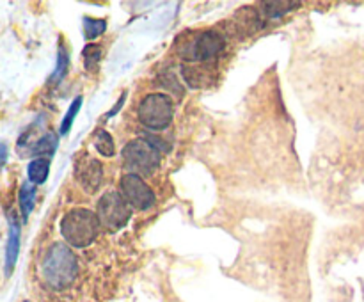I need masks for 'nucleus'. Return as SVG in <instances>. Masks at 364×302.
I'll use <instances>...</instances> for the list:
<instances>
[{
	"label": "nucleus",
	"instance_id": "obj_13",
	"mask_svg": "<svg viewBox=\"0 0 364 302\" xmlns=\"http://www.w3.org/2000/svg\"><path fill=\"white\" fill-rule=\"evenodd\" d=\"M183 77H185V82H187L191 87H206V85L212 82V77H210V75H206L205 71H203L201 66L185 68Z\"/></svg>",
	"mask_w": 364,
	"mask_h": 302
},
{
	"label": "nucleus",
	"instance_id": "obj_16",
	"mask_svg": "<svg viewBox=\"0 0 364 302\" xmlns=\"http://www.w3.org/2000/svg\"><path fill=\"white\" fill-rule=\"evenodd\" d=\"M107 31V21L102 20V18H89L85 16L84 18V36L85 39H96L98 36H102L103 32Z\"/></svg>",
	"mask_w": 364,
	"mask_h": 302
},
{
	"label": "nucleus",
	"instance_id": "obj_5",
	"mask_svg": "<svg viewBox=\"0 0 364 302\" xmlns=\"http://www.w3.org/2000/svg\"><path fill=\"white\" fill-rule=\"evenodd\" d=\"M173 99L164 92H151L141 102L137 110L139 121L142 126L153 131L166 130L173 121Z\"/></svg>",
	"mask_w": 364,
	"mask_h": 302
},
{
	"label": "nucleus",
	"instance_id": "obj_19",
	"mask_svg": "<svg viewBox=\"0 0 364 302\" xmlns=\"http://www.w3.org/2000/svg\"><path fill=\"white\" fill-rule=\"evenodd\" d=\"M82 57H84V60H85V66L91 70L95 64H98L100 57H102V48H100L98 45L84 46V50H82Z\"/></svg>",
	"mask_w": 364,
	"mask_h": 302
},
{
	"label": "nucleus",
	"instance_id": "obj_7",
	"mask_svg": "<svg viewBox=\"0 0 364 302\" xmlns=\"http://www.w3.org/2000/svg\"><path fill=\"white\" fill-rule=\"evenodd\" d=\"M121 195L132 208L148 210L155 205V192L139 174H124L121 178Z\"/></svg>",
	"mask_w": 364,
	"mask_h": 302
},
{
	"label": "nucleus",
	"instance_id": "obj_2",
	"mask_svg": "<svg viewBox=\"0 0 364 302\" xmlns=\"http://www.w3.org/2000/svg\"><path fill=\"white\" fill-rule=\"evenodd\" d=\"M100 233V219L87 208H73L60 220V234L71 247H89Z\"/></svg>",
	"mask_w": 364,
	"mask_h": 302
},
{
	"label": "nucleus",
	"instance_id": "obj_11",
	"mask_svg": "<svg viewBox=\"0 0 364 302\" xmlns=\"http://www.w3.org/2000/svg\"><path fill=\"white\" fill-rule=\"evenodd\" d=\"M18 201H20V212L23 220L28 219L31 212L34 210L36 205V185H32L31 181L21 185L20 195H18Z\"/></svg>",
	"mask_w": 364,
	"mask_h": 302
},
{
	"label": "nucleus",
	"instance_id": "obj_21",
	"mask_svg": "<svg viewBox=\"0 0 364 302\" xmlns=\"http://www.w3.org/2000/svg\"><path fill=\"white\" fill-rule=\"evenodd\" d=\"M7 160V146L0 142V166Z\"/></svg>",
	"mask_w": 364,
	"mask_h": 302
},
{
	"label": "nucleus",
	"instance_id": "obj_18",
	"mask_svg": "<svg viewBox=\"0 0 364 302\" xmlns=\"http://www.w3.org/2000/svg\"><path fill=\"white\" fill-rule=\"evenodd\" d=\"M80 107H82V96H77V98L73 99V103L70 105V109H68L66 116L63 117V123H60V135H66L68 131H70L71 124H73V121H75V117H77Z\"/></svg>",
	"mask_w": 364,
	"mask_h": 302
},
{
	"label": "nucleus",
	"instance_id": "obj_20",
	"mask_svg": "<svg viewBox=\"0 0 364 302\" xmlns=\"http://www.w3.org/2000/svg\"><path fill=\"white\" fill-rule=\"evenodd\" d=\"M124 99H127V92H123V95H121V98L117 99L116 105L112 107V110H109V112H107V119H109V117H114L117 112H119L121 107H123V103H124Z\"/></svg>",
	"mask_w": 364,
	"mask_h": 302
},
{
	"label": "nucleus",
	"instance_id": "obj_10",
	"mask_svg": "<svg viewBox=\"0 0 364 302\" xmlns=\"http://www.w3.org/2000/svg\"><path fill=\"white\" fill-rule=\"evenodd\" d=\"M50 173V162L48 158H34L27 167V174H28V181L32 185H41L45 183L46 178H48Z\"/></svg>",
	"mask_w": 364,
	"mask_h": 302
},
{
	"label": "nucleus",
	"instance_id": "obj_1",
	"mask_svg": "<svg viewBox=\"0 0 364 302\" xmlns=\"http://www.w3.org/2000/svg\"><path fill=\"white\" fill-rule=\"evenodd\" d=\"M41 274L45 283L53 290H64L70 286L78 274V261L75 252L64 244H53L46 251L41 263Z\"/></svg>",
	"mask_w": 364,
	"mask_h": 302
},
{
	"label": "nucleus",
	"instance_id": "obj_8",
	"mask_svg": "<svg viewBox=\"0 0 364 302\" xmlns=\"http://www.w3.org/2000/svg\"><path fill=\"white\" fill-rule=\"evenodd\" d=\"M77 180L80 181L82 187L89 192V194H95L100 187H102L103 181V167L98 160L91 158V156H85L80 162L77 163Z\"/></svg>",
	"mask_w": 364,
	"mask_h": 302
},
{
	"label": "nucleus",
	"instance_id": "obj_3",
	"mask_svg": "<svg viewBox=\"0 0 364 302\" xmlns=\"http://www.w3.org/2000/svg\"><path fill=\"white\" fill-rule=\"evenodd\" d=\"M224 50V38L215 31L198 32L194 38H183L178 53L187 63H208Z\"/></svg>",
	"mask_w": 364,
	"mask_h": 302
},
{
	"label": "nucleus",
	"instance_id": "obj_12",
	"mask_svg": "<svg viewBox=\"0 0 364 302\" xmlns=\"http://www.w3.org/2000/svg\"><path fill=\"white\" fill-rule=\"evenodd\" d=\"M57 144H59L57 135L46 134L31 146V151L28 153L31 155H38V158H43V155H53L57 149Z\"/></svg>",
	"mask_w": 364,
	"mask_h": 302
},
{
	"label": "nucleus",
	"instance_id": "obj_6",
	"mask_svg": "<svg viewBox=\"0 0 364 302\" xmlns=\"http://www.w3.org/2000/svg\"><path fill=\"white\" fill-rule=\"evenodd\" d=\"M98 215L100 224L105 226L109 231H119L128 224L132 217V208L127 199L116 190H107L102 198L98 199Z\"/></svg>",
	"mask_w": 364,
	"mask_h": 302
},
{
	"label": "nucleus",
	"instance_id": "obj_15",
	"mask_svg": "<svg viewBox=\"0 0 364 302\" xmlns=\"http://www.w3.org/2000/svg\"><path fill=\"white\" fill-rule=\"evenodd\" d=\"M70 70V55L64 50V46H59V53H57V63H55V71L50 77V84H59L64 77L68 75Z\"/></svg>",
	"mask_w": 364,
	"mask_h": 302
},
{
	"label": "nucleus",
	"instance_id": "obj_14",
	"mask_svg": "<svg viewBox=\"0 0 364 302\" xmlns=\"http://www.w3.org/2000/svg\"><path fill=\"white\" fill-rule=\"evenodd\" d=\"M95 146L96 149H98V153L102 156H114V153H116V146H114V139L112 135L109 134L107 130H98L95 135Z\"/></svg>",
	"mask_w": 364,
	"mask_h": 302
},
{
	"label": "nucleus",
	"instance_id": "obj_17",
	"mask_svg": "<svg viewBox=\"0 0 364 302\" xmlns=\"http://www.w3.org/2000/svg\"><path fill=\"white\" fill-rule=\"evenodd\" d=\"M263 13L267 14L269 18H279L283 14H287L288 11L295 9L299 7L297 2H269V4H263Z\"/></svg>",
	"mask_w": 364,
	"mask_h": 302
},
{
	"label": "nucleus",
	"instance_id": "obj_9",
	"mask_svg": "<svg viewBox=\"0 0 364 302\" xmlns=\"http://www.w3.org/2000/svg\"><path fill=\"white\" fill-rule=\"evenodd\" d=\"M18 254H20V224L13 217L9 220V237L6 244V276H11L14 270Z\"/></svg>",
	"mask_w": 364,
	"mask_h": 302
},
{
	"label": "nucleus",
	"instance_id": "obj_4",
	"mask_svg": "<svg viewBox=\"0 0 364 302\" xmlns=\"http://www.w3.org/2000/svg\"><path fill=\"white\" fill-rule=\"evenodd\" d=\"M123 162L132 174L149 176L160 166L159 148L146 139H135L123 148Z\"/></svg>",
	"mask_w": 364,
	"mask_h": 302
}]
</instances>
